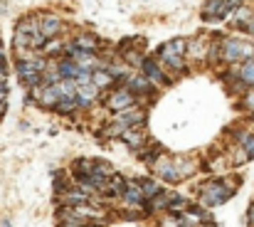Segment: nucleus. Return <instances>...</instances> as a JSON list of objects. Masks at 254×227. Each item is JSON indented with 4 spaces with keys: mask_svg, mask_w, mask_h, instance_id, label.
Instances as JSON below:
<instances>
[{
    "mask_svg": "<svg viewBox=\"0 0 254 227\" xmlns=\"http://www.w3.org/2000/svg\"><path fill=\"white\" fill-rule=\"evenodd\" d=\"M220 57L225 62H247V60L254 57V45L242 42V40H235V37H227V40H222Z\"/></svg>",
    "mask_w": 254,
    "mask_h": 227,
    "instance_id": "1",
    "label": "nucleus"
},
{
    "mask_svg": "<svg viewBox=\"0 0 254 227\" xmlns=\"http://www.w3.org/2000/svg\"><path fill=\"white\" fill-rule=\"evenodd\" d=\"M232 193H235V188H227L222 180H215V183L202 185V190H200V203H202L205 208H215V205L225 203L227 198H232Z\"/></svg>",
    "mask_w": 254,
    "mask_h": 227,
    "instance_id": "2",
    "label": "nucleus"
},
{
    "mask_svg": "<svg viewBox=\"0 0 254 227\" xmlns=\"http://www.w3.org/2000/svg\"><path fill=\"white\" fill-rule=\"evenodd\" d=\"M153 170H156V175H161L168 183H180V175L175 170V158L173 155H158L156 163H153Z\"/></svg>",
    "mask_w": 254,
    "mask_h": 227,
    "instance_id": "3",
    "label": "nucleus"
},
{
    "mask_svg": "<svg viewBox=\"0 0 254 227\" xmlns=\"http://www.w3.org/2000/svg\"><path fill=\"white\" fill-rule=\"evenodd\" d=\"M106 106L111 111H126L131 106H136V96L131 94V89H116L109 99H106Z\"/></svg>",
    "mask_w": 254,
    "mask_h": 227,
    "instance_id": "4",
    "label": "nucleus"
},
{
    "mask_svg": "<svg viewBox=\"0 0 254 227\" xmlns=\"http://www.w3.org/2000/svg\"><path fill=\"white\" fill-rule=\"evenodd\" d=\"M232 10H235V7H232L230 0H207L202 17H205V20H222V17H227Z\"/></svg>",
    "mask_w": 254,
    "mask_h": 227,
    "instance_id": "5",
    "label": "nucleus"
},
{
    "mask_svg": "<svg viewBox=\"0 0 254 227\" xmlns=\"http://www.w3.org/2000/svg\"><path fill=\"white\" fill-rule=\"evenodd\" d=\"M121 200H124L126 205H143V203H148L146 195H143L141 180H128V183H126V190H124V195H121Z\"/></svg>",
    "mask_w": 254,
    "mask_h": 227,
    "instance_id": "6",
    "label": "nucleus"
},
{
    "mask_svg": "<svg viewBox=\"0 0 254 227\" xmlns=\"http://www.w3.org/2000/svg\"><path fill=\"white\" fill-rule=\"evenodd\" d=\"M60 30H62V20L57 17V15H40V32L47 37V40H52V37H57L60 35Z\"/></svg>",
    "mask_w": 254,
    "mask_h": 227,
    "instance_id": "7",
    "label": "nucleus"
},
{
    "mask_svg": "<svg viewBox=\"0 0 254 227\" xmlns=\"http://www.w3.org/2000/svg\"><path fill=\"white\" fill-rule=\"evenodd\" d=\"M60 227H89V220L84 215H79L74 208L60 213Z\"/></svg>",
    "mask_w": 254,
    "mask_h": 227,
    "instance_id": "8",
    "label": "nucleus"
},
{
    "mask_svg": "<svg viewBox=\"0 0 254 227\" xmlns=\"http://www.w3.org/2000/svg\"><path fill=\"white\" fill-rule=\"evenodd\" d=\"M237 79H240V91H247V89H242V86H254V57L252 60H247V62H242V67L237 70Z\"/></svg>",
    "mask_w": 254,
    "mask_h": 227,
    "instance_id": "9",
    "label": "nucleus"
},
{
    "mask_svg": "<svg viewBox=\"0 0 254 227\" xmlns=\"http://www.w3.org/2000/svg\"><path fill=\"white\" fill-rule=\"evenodd\" d=\"M99 94V86L94 84V81H89V84H79V91H77V101H79V106L86 109L91 101H94V96Z\"/></svg>",
    "mask_w": 254,
    "mask_h": 227,
    "instance_id": "10",
    "label": "nucleus"
},
{
    "mask_svg": "<svg viewBox=\"0 0 254 227\" xmlns=\"http://www.w3.org/2000/svg\"><path fill=\"white\" fill-rule=\"evenodd\" d=\"M141 70H143V75L148 76L153 84H163V81H168L166 75L161 72V67H158L153 60H143V62H141Z\"/></svg>",
    "mask_w": 254,
    "mask_h": 227,
    "instance_id": "11",
    "label": "nucleus"
},
{
    "mask_svg": "<svg viewBox=\"0 0 254 227\" xmlns=\"http://www.w3.org/2000/svg\"><path fill=\"white\" fill-rule=\"evenodd\" d=\"M158 57H161L166 65H170L173 70H185V67H183V55L173 52L168 45H161V50H158Z\"/></svg>",
    "mask_w": 254,
    "mask_h": 227,
    "instance_id": "12",
    "label": "nucleus"
},
{
    "mask_svg": "<svg viewBox=\"0 0 254 227\" xmlns=\"http://www.w3.org/2000/svg\"><path fill=\"white\" fill-rule=\"evenodd\" d=\"M121 141L126 144V146H131V149H138V146H143V141H146V134H143V129H126V134L121 136Z\"/></svg>",
    "mask_w": 254,
    "mask_h": 227,
    "instance_id": "13",
    "label": "nucleus"
},
{
    "mask_svg": "<svg viewBox=\"0 0 254 227\" xmlns=\"http://www.w3.org/2000/svg\"><path fill=\"white\" fill-rule=\"evenodd\" d=\"M77 50H84V52H96V47H99V40L94 37V35H86V32H79L77 37H74V42H72Z\"/></svg>",
    "mask_w": 254,
    "mask_h": 227,
    "instance_id": "14",
    "label": "nucleus"
},
{
    "mask_svg": "<svg viewBox=\"0 0 254 227\" xmlns=\"http://www.w3.org/2000/svg\"><path fill=\"white\" fill-rule=\"evenodd\" d=\"M126 183H128V180H124V175L111 173V175H109V183H106V193H109V195H124Z\"/></svg>",
    "mask_w": 254,
    "mask_h": 227,
    "instance_id": "15",
    "label": "nucleus"
},
{
    "mask_svg": "<svg viewBox=\"0 0 254 227\" xmlns=\"http://www.w3.org/2000/svg\"><path fill=\"white\" fill-rule=\"evenodd\" d=\"M57 67H60V72H62V76H64V79H77V76H79V72H82V67H79V65H77L72 57L62 60Z\"/></svg>",
    "mask_w": 254,
    "mask_h": 227,
    "instance_id": "16",
    "label": "nucleus"
},
{
    "mask_svg": "<svg viewBox=\"0 0 254 227\" xmlns=\"http://www.w3.org/2000/svg\"><path fill=\"white\" fill-rule=\"evenodd\" d=\"M151 86H153V81L146 75H136L128 79V89H133V91H138V94H141V91H151Z\"/></svg>",
    "mask_w": 254,
    "mask_h": 227,
    "instance_id": "17",
    "label": "nucleus"
},
{
    "mask_svg": "<svg viewBox=\"0 0 254 227\" xmlns=\"http://www.w3.org/2000/svg\"><path fill=\"white\" fill-rule=\"evenodd\" d=\"M91 81L99 86V89H106V86H111L116 79H114V75L109 72V70H94V75H91Z\"/></svg>",
    "mask_w": 254,
    "mask_h": 227,
    "instance_id": "18",
    "label": "nucleus"
},
{
    "mask_svg": "<svg viewBox=\"0 0 254 227\" xmlns=\"http://www.w3.org/2000/svg\"><path fill=\"white\" fill-rule=\"evenodd\" d=\"M175 170H178V175L183 180V178L192 175L197 168H195V160H190V158H175Z\"/></svg>",
    "mask_w": 254,
    "mask_h": 227,
    "instance_id": "19",
    "label": "nucleus"
},
{
    "mask_svg": "<svg viewBox=\"0 0 254 227\" xmlns=\"http://www.w3.org/2000/svg\"><path fill=\"white\" fill-rule=\"evenodd\" d=\"M141 188H143V195H146V200H153V198L161 193V185H158L156 180H148V178H143V180H141Z\"/></svg>",
    "mask_w": 254,
    "mask_h": 227,
    "instance_id": "20",
    "label": "nucleus"
},
{
    "mask_svg": "<svg viewBox=\"0 0 254 227\" xmlns=\"http://www.w3.org/2000/svg\"><path fill=\"white\" fill-rule=\"evenodd\" d=\"M252 10H250V7H242V5H240V7H237V10H235V25H237V27H240V25H242V27H247V22H250V20H252Z\"/></svg>",
    "mask_w": 254,
    "mask_h": 227,
    "instance_id": "21",
    "label": "nucleus"
},
{
    "mask_svg": "<svg viewBox=\"0 0 254 227\" xmlns=\"http://www.w3.org/2000/svg\"><path fill=\"white\" fill-rule=\"evenodd\" d=\"M77 109H82L77 99H62V101L57 104V111H60V114H72V111H77Z\"/></svg>",
    "mask_w": 254,
    "mask_h": 227,
    "instance_id": "22",
    "label": "nucleus"
},
{
    "mask_svg": "<svg viewBox=\"0 0 254 227\" xmlns=\"http://www.w3.org/2000/svg\"><path fill=\"white\" fill-rule=\"evenodd\" d=\"M188 47H190V50H188V55H190V57H195V60H202V57H205V42L192 40V45L188 42Z\"/></svg>",
    "mask_w": 254,
    "mask_h": 227,
    "instance_id": "23",
    "label": "nucleus"
},
{
    "mask_svg": "<svg viewBox=\"0 0 254 227\" xmlns=\"http://www.w3.org/2000/svg\"><path fill=\"white\" fill-rule=\"evenodd\" d=\"M242 106L247 109V111H254V86L245 94V99H242Z\"/></svg>",
    "mask_w": 254,
    "mask_h": 227,
    "instance_id": "24",
    "label": "nucleus"
},
{
    "mask_svg": "<svg viewBox=\"0 0 254 227\" xmlns=\"http://www.w3.org/2000/svg\"><path fill=\"white\" fill-rule=\"evenodd\" d=\"M109 72L114 75V79H121V76H126V67H121V65H111Z\"/></svg>",
    "mask_w": 254,
    "mask_h": 227,
    "instance_id": "25",
    "label": "nucleus"
},
{
    "mask_svg": "<svg viewBox=\"0 0 254 227\" xmlns=\"http://www.w3.org/2000/svg\"><path fill=\"white\" fill-rule=\"evenodd\" d=\"M242 149L247 151V155H250V160H252V158H254V136H250V139H247V141L242 144Z\"/></svg>",
    "mask_w": 254,
    "mask_h": 227,
    "instance_id": "26",
    "label": "nucleus"
},
{
    "mask_svg": "<svg viewBox=\"0 0 254 227\" xmlns=\"http://www.w3.org/2000/svg\"><path fill=\"white\" fill-rule=\"evenodd\" d=\"M60 47H62V45H60V42H50V45H47V50H45V52H47V55H55V52H60Z\"/></svg>",
    "mask_w": 254,
    "mask_h": 227,
    "instance_id": "27",
    "label": "nucleus"
},
{
    "mask_svg": "<svg viewBox=\"0 0 254 227\" xmlns=\"http://www.w3.org/2000/svg\"><path fill=\"white\" fill-rule=\"evenodd\" d=\"M5 99H7V86L0 84V104H5Z\"/></svg>",
    "mask_w": 254,
    "mask_h": 227,
    "instance_id": "28",
    "label": "nucleus"
},
{
    "mask_svg": "<svg viewBox=\"0 0 254 227\" xmlns=\"http://www.w3.org/2000/svg\"><path fill=\"white\" fill-rule=\"evenodd\" d=\"M7 81V72L2 70V65H0V84H5Z\"/></svg>",
    "mask_w": 254,
    "mask_h": 227,
    "instance_id": "29",
    "label": "nucleus"
},
{
    "mask_svg": "<svg viewBox=\"0 0 254 227\" xmlns=\"http://www.w3.org/2000/svg\"><path fill=\"white\" fill-rule=\"evenodd\" d=\"M247 220H250V225L254 227V205H252V208H250V215H247Z\"/></svg>",
    "mask_w": 254,
    "mask_h": 227,
    "instance_id": "30",
    "label": "nucleus"
},
{
    "mask_svg": "<svg viewBox=\"0 0 254 227\" xmlns=\"http://www.w3.org/2000/svg\"><path fill=\"white\" fill-rule=\"evenodd\" d=\"M245 30H250V32H252V35H254V15H252V20L247 22V27H245Z\"/></svg>",
    "mask_w": 254,
    "mask_h": 227,
    "instance_id": "31",
    "label": "nucleus"
},
{
    "mask_svg": "<svg viewBox=\"0 0 254 227\" xmlns=\"http://www.w3.org/2000/svg\"><path fill=\"white\" fill-rule=\"evenodd\" d=\"M2 111H5V104H0V116H2Z\"/></svg>",
    "mask_w": 254,
    "mask_h": 227,
    "instance_id": "32",
    "label": "nucleus"
},
{
    "mask_svg": "<svg viewBox=\"0 0 254 227\" xmlns=\"http://www.w3.org/2000/svg\"><path fill=\"white\" fill-rule=\"evenodd\" d=\"M2 227H10V223H2Z\"/></svg>",
    "mask_w": 254,
    "mask_h": 227,
    "instance_id": "33",
    "label": "nucleus"
},
{
    "mask_svg": "<svg viewBox=\"0 0 254 227\" xmlns=\"http://www.w3.org/2000/svg\"><path fill=\"white\" fill-rule=\"evenodd\" d=\"M0 62H2V50H0Z\"/></svg>",
    "mask_w": 254,
    "mask_h": 227,
    "instance_id": "34",
    "label": "nucleus"
},
{
    "mask_svg": "<svg viewBox=\"0 0 254 227\" xmlns=\"http://www.w3.org/2000/svg\"><path fill=\"white\" fill-rule=\"evenodd\" d=\"M205 227H217V225H205Z\"/></svg>",
    "mask_w": 254,
    "mask_h": 227,
    "instance_id": "35",
    "label": "nucleus"
},
{
    "mask_svg": "<svg viewBox=\"0 0 254 227\" xmlns=\"http://www.w3.org/2000/svg\"><path fill=\"white\" fill-rule=\"evenodd\" d=\"M252 116H254V111H252Z\"/></svg>",
    "mask_w": 254,
    "mask_h": 227,
    "instance_id": "36",
    "label": "nucleus"
}]
</instances>
